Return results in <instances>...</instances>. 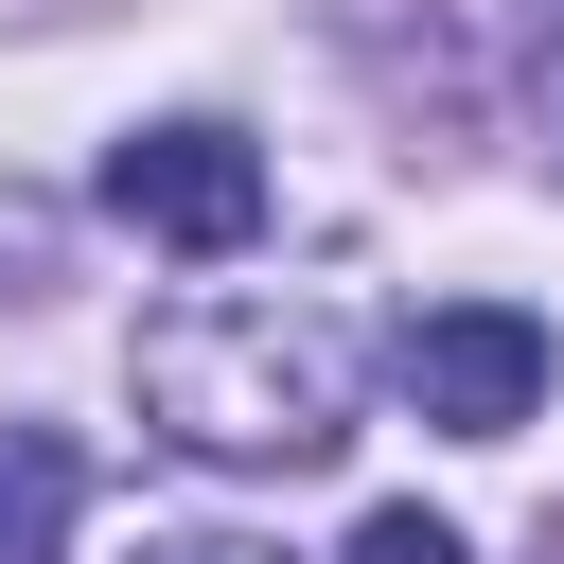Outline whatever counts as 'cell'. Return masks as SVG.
<instances>
[{
    "mask_svg": "<svg viewBox=\"0 0 564 564\" xmlns=\"http://www.w3.org/2000/svg\"><path fill=\"white\" fill-rule=\"evenodd\" d=\"M88 511V441L70 423H0V564H53Z\"/></svg>",
    "mask_w": 564,
    "mask_h": 564,
    "instance_id": "277c9868",
    "label": "cell"
},
{
    "mask_svg": "<svg viewBox=\"0 0 564 564\" xmlns=\"http://www.w3.org/2000/svg\"><path fill=\"white\" fill-rule=\"evenodd\" d=\"M405 405H423L441 441H511V423L546 405V317H529V300H441V317H405Z\"/></svg>",
    "mask_w": 564,
    "mask_h": 564,
    "instance_id": "3957f363",
    "label": "cell"
},
{
    "mask_svg": "<svg viewBox=\"0 0 564 564\" xmlns=\"http://www.w3.org/2000/svg\"><path fill=\"white\" fill-rule=\"evenodd\" d=\"M352 564H476V546H458L441 511H370V529H352Z\"/></svg>",
    "mask_w": 564,
    "mask_h": 564,
    "instance_id": "5b68a950",
    "label": "cell"
},
{
    "mask_svg": "<svg viewBox=\"0 0 564 564\" xmlns=\"http://www.w3.org/2000/svg\"><path fill=\"white\" fill-rule=\"evenodd\" d=\"M106 212L141 247H176V264H229L264 229V159L229 123H141V141H106Z\"/></svg>",
    "mask_w": 564,
    "mask_h": 564,
    "instance_id": "7a4b0ae2",
    "label": "cell"
},
{
    "mask_svg": "<svg viewBox=\"0 0 564 564\" xmlns=\"http://www.w3.org/2000/svg\"><path fill=\"white\" fill-rule=\"evenodd\" d=\"M141 564H282V546H247V529H176V546H141Z\"/></svg>",
    "mask_w": 564,
    "mask_h": 564,
    "instance_id": "8992f818",
    "label": "cell"
},
{
    "mask_svg": "<svg viewBox=\"0 0 564 564\" xmlns=\"http://www.w3.org/2000/svg\"><path fill=\"white\" fill-rule=\"evenodd\" d=\"M546 176H564V70H546Z\"/></svg>",
    "mask_w": 564,
    "mask_h": 564,
    "instance_id": "52a82bcc",
    "label": "cell"
},
{
    "mask_svg": "<svg viewBox=\"0 0 564 564\" xmlns=\"http://www.w3.org/2000/svg\"><path fill=\"white\" fill-rule=\"evenodd\" d=\"M141 423L212 476H317L352 441V317L335 300H176V317H141Z\"/></svg>",
    "mask_w": 564,
    "mask_h": 564,
    "instance_id": "6da1fadb",
    "label": "cell"
}]
</instances>
